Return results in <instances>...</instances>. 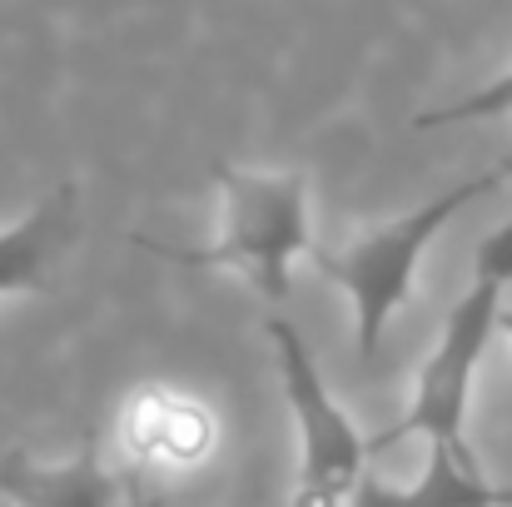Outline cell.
<instances>
[{"label":"cell","mask_w":512,"mask_h":507,"mask_svg":"<svg viewBox=\"0 0 512 507\" xmlns=\"http://www.w3.org/2000/svg\"><path fill=\"white\" fill-rule=\"evenodd\" d=\"M214 184L224 189V229L214 244H165L155 234H130V244L165 264H184V269H229L249 279L269 304L289 299L294 259H309L319 249L309 234L304 174L214 160Z\"/></svg>","instance_id":"1"},{"label":"cell","mask_w":512,"mask_h":507,"mask_svg":"<svg viewBox=\"0 0 512 507\" xmlns=\"http://www.w3.org/2000/svg\"><path fill=\"white\" fill-rule=\"evenodd\" d=\"M508 179H512V155L503 165H493V169H483V174H473V179H463V184H453V189H443L438 199L408 209L403 219H393V224H383V229L353 239L343 254H329V249H314V254H309L314 269H319L324 279H334L343 294H348V309H353V348H358L363 358L378 353V343L388 334L393 314L413 299V279H418V264H423L428 244H433L473 199L503 189Z\"/></svg>","instance_id":"2"},{"label":"cell","mask_w":512,"mask_h":507,"mask_svg":"<svg viewBox=\"0 0 512 507\" xmlns=\"http://www.w3.org/2000/svg\"><path fill=\"white\" fill-rule=\"evenodd\" d=\"M264 334L279 353V383H284V398H289L294 423H299L294 507H348L358 483H363V468H368L373 448L358 433V423L343 413L334 388L324 383L304 334L289 319H269Z\"/></svg>","instance_id":"3"},{"label":"cell","mask_w":512,"mask_h":507,"mask_svg":"<svg viewBox=\"0 0 512 507\" xmlns=\"http://www.w3.org/2000/svg\"><path fill=\"white\" fill-rule=\"evenodd\" d=\"M503 294L498 284L488 279H473V289L453 304L443 334L433 343L418 383H413V403L398 423H388L383 433L368 438L373 458L398 448L403 438H428V448H453V453H468V398H473V378H478V363L488 353V343L498 334V309H503Z\"/></svg>","instance_id":"4"},{"label":"cell","mask_w":512,"mask_h":507,"mask_svg":"<svg viewBox=\"0 0 512 507\" xmlns=\"http://www.w3.org/2000/svg\"><path fill=\"white\" fill-rule=\"evenodd\" d=\"M120 438L140 468H170L189 473L214 458L219 448V423L214 413L174 388H140L125 413H120Z\"/></svg>","instance_id":"5"},{"label":"cell","mask_w":512,"mask_h":507,"mask_svg":"<svg viewBox=\"0 0 512 507\" xmlns=\"http://www.w3.org/2000/svg\"><path fill=\"white\" fill-rule=\"evenodd\" d=\"M75 229H80L75 184H60L20 224H10L0 234V299H10V294H45L50 289V269L70 249Z\"/></svg>","instance_id":"6"},{"label":"cell","mask_w":512,"mask_h":507,"mask_svg":"<svg viewBox=\"0 0 512 507\" xmlns=\"http://www.w3.org/2000/svg\"><path fill=\"white\" fill-rule=\"evenodd\" d=\"M0 498L10 507H120V483L100 463L95 443H85V453L65 463L0 453Z\"/></svg>","instance_id":"7"},{"label":"cell","mask_w":512,"mask_h":507,"mask_svg":"<svg viewBox=\"0 0 512 507\" xmlns=\"http://www.w3.org/2000/svg\"><path fill=\"white\" fill-rule=\"evenodd\" d=\"M348 507H512V488H498V483L483 478L473 448L468 453L428 448L423 473L408 488L363 473V483H358Z\"/></svg>","instance_id":"8"},{"label":"cell","mask_w":512,"mask_h":507,"mask_svg":"<svg viewBox=\"0 0 512 507\" xmlns=\"http://www.w3.org/2000/svg\"><path fill=\"white\" fill-rule=\"evenodd\" d=\"M512 115V70H503L498 80H488L483 90L453 100V105H438V110H423L413 120V130H443V125H468V120H498Z\"/></svg>","instance_id":"9"},{"label":"cell","mask_w":512,"mask_h":507,"mask_svg":"<svg viewBox=\"0 0 512 507\" xmlns=\"http://www.w3.org/2000/svg\"><path fill=\"white\" fill-rule=\"evenodd\" d=\"M473 279H488L498 289H512V219H503L473 254Z\"/></svg>","instance_id":"10"},{"label":"cell","mask_w":512,"mask_h":507,"mask_svg":"<svg viewBox=\"0 0 512 507\" xmlns=\"http://www.w3.org/2000/svg\"><path fill=\"white\" fill-rule=\"evenodd\" d=\"M498 334L512 338V299H503V309H498Z\"/></svg>","instance_id":"11"},{"label":"cell","mask_w":512,"mask_h":507,"mask_svg":"<svg viewBox=\"0 0 512 507\" xmlns=\"http://www.w3.org/2000/svg\"><path fill=\"white\" fill-rule=\"evenodd\" d=\"M135 507H150V503H135Z\"/></svg>","instance_id":"12"}]
</instances>
